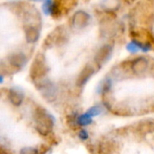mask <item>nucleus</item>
Instances as JSON below:
<instances>
[{
  "mask_svg": "<svg viewBox=\"0 0 154 154\" xmlns=\"http://www.w3.org/2000/svg\"><path fill=\"white\" fill-rule=\"evenodd\" d=\"M20 154H39V150L34 147H25L20 150Z\"/></svg>",
  "mask_w": 154,
  "mask_h": 154,
  "instance_id": "15",
  "label": "nucleus"
},
{
  "mask_svg": "<svg viewBox=\"0 0 154 154\" xmlns=\"http://www.w3.org/2000/svg\"><path fill=\"white\" fill-rule=\"evenodd\" d=\"M49 68L46 63V60L44 54H38L34 62L32 63L31 68H30V76L31 79L35 83L42 79H44L46 73L48 72Z\"/></svg>",
  "mask_w": 154,
  "mask_h": 154,
  "instance_id": "2",
  "label": "nucleus"
},
{
  "mask_svg": "<svg viewBox=\"0 0 154 154\" xmlns=\"http://www.w3.org/2000/svg\"><path fill=\"white\" fill-rule=\"evenodd\" d=\"M95 72V69L94 66H92L91 64H86L83 70L80 72L78 77L76 79V86L78 87H83L85 86L88 81L91 79V77L94 74Z\"/></svg>",
  "mask_w": 154,
  "mask_h": 154,
  "instance_id": "7",
  "label": "nucleus"
},
{
  "mask_svg": "<svg viewBox=\"0 0 154 154\" xmlns=\"http://www.w3.org/2000/svg\"><path fill=\"white\" fill-rule=\"evenodd\" d=\"M112 82L110 78H105L104 80L102 81V83L100 84V86L98 88L99 93H101L102 94H105L107 93H109L112 89Z\"/></svg>",
  "mask_w": 154,
  "mask_h": 154,
  "instance_id": "11",
  "label": "nucleus"
},
{
  "mask_svg": "<svg viewBox=\"0 0 154 154\" xmlns=\"http://www.w3.org/2000/svg\"><path fill=\"white\" fill-rule=\"evenodd\" d=\"M8 62L11 66L17 69H21L26 65L27 60L23 53H14L8 56Z\"/></svg>",
  "mask_w": 154,
  "mask_h": 154,
  "instance_id": "8",
  "label": "nucleus"
},
{
  "mask_svg": "<svg viewBox=\"0 0 154 154\" xmlns=\"http://www.w3.org/2000/svg\"><path fill=\"white\" fill-rule=\"evenodd\" d=\"M0 154H10L4 147L2 146H0Z\"/></svg>",
  "mask_w": 154,
  "mask_h": 154,
  "instance_id": "17",
  "label": "nucleus"
},
{
  "mask_svg": "<svg viewBox=\"0 0 154 154\" xmlns=\"http://www.w3.org/2000/svg\"><path fill=\"white\" fill-rule=\"evenodd\" d=\"M101 112H102L101 107H100L99 105H95V106L91 107V108L88 110L87 113H88L90 116H94V115H98V114H100V113H101Z\"/></svg>",
  "mask_w": 154,
  "mask_h": 154,
  "instance_id": "16",
  "label": "nucleus"
},
{
  "mask_svg": "<svg viewBox=\"0 0 154 154\" xmlns=\"http://www.w3.org/2000/svg\"><path fill=\"white\" fill-rule=\"evenodd\" d=\"M91 17L88 13H86L84 10H78L76 11L72 18V25L73 28L77 30L85 29L90 23Z\"/></svg>",
  "mask_w": 154,
  "mask_h": 154,
  "instance_id": "5",
  "label": "nucleus"
},
{
  "mask_svg": "<svg viewBox=\"0 0 154 154\" xmlns=\"http://www.w3.org/2000/svg\"><path fill=\"white\" fill-rule=\"evenodd\" d=\"M8 99L15 106H20L24 101V94L17 89H10L8 93Z\"/></svg>",
  "mask_w": 154,
  "mask_h": 154,
  "instance_id": "10",
  "label": "nucleus"
},
{
  "mask_svg": "<svg viewBox=\"0 0 154 154\" xmlns=\"http://www.w3.org/2000/svg\"><path fill=\"white\" fill-rule=\"evenodd\" d=\"M29 1H34V2H39V1H45V0H29Z\"/></svg>",
  "mask_w": 154,
  "mask_h": 154,
  "instance_id": "19",
  "label": "nucleus"
},
{
  "mask_svg": "<svg viewBox=\"0 0 154 154\" xmlns=\"http://www.w3.org/2000/svg\"><path fill=\"white\" fill-rule=\"evenodd\" d=\"M53 5H54V2L52 1V0H45V1H44V4H43L42 8H43V12L46 16L51 15Z\"/></svg>",
  "mask_w": 154,
  "mask_h": 154,
  "instance_id": "13",
  "label": "nucleus"
},
{
  "mask_svg": "<svg viewBox=\"0 0 154 154\" xmlns=\"http://www.w3.org/2000/svg\"><path fill=\"white\" fill-rule=\"evenodd\" d=\"M2 83H3V76L0 75V84H2Z\"/></svg>",
  "mask_w": 154,
  "mask_h": 154,
  "instance_id": "18",
  "label": "nucleus"
},
{
  "mask_svg": "<svg viewBox=\"0 0 154 154\" xmlns=\"http://www.w3.org/2000/svg\"><path fill=\"white\" fill-rule=\"evenodd\" d=\"M113 54V47L112 45H102L94 55V63L100 68L104 65L112 57Z\"/></svg>",
  "mask_w": 154,
  "mask_h": 154,
  "instance_id": "4",
  "label": "nucleus"
},
{
  "mask_svg": "<svg viewBox=\"0 0 154 154\" xmlns=\"http://www.w3.org/2000/svg\"><path fill=\"white\" fill-rule=\"evenodd\" d=\"M102 6L107 10H113L119 7L118 0H103Z\"/></svg>",
  "mask_w": 154,
  "mask_h": 154,
  "instance_id": "12",
  "label": "nucleus"
},
{
  "mask_svg": "<svg viewBox=\"0 0 154 154\" xmlns=\"http://www.w3.org/2000/svg\"><path fill=\"white\" fill-rule=\"evenodd\" d=\"M36 88L40 91L45 99L49 102H53L56 98V89L52 82L46 79H42L38 82H35Z\"/></svg>",
  "mask_w": 154,
  "mask_h": 154,
  "instance_id": "3",
  "label": "nucleus"
},
{
  "mask_svg": "<svg viewBox=\"0 0 154 154\" xmlns=\"http://www.w3.org/2000/svg\"><path fill=\"white\" fill-rule=\"evenodd\" d=\"M150 71H151V72H153V74H154V64L151 66V70H150Z\"/></svg>",
  "mask_w": 154,
  "mask_h": 154,
  "instance_id": "20",
  "label": "nucleus"
},
{
  "mask_svg": "<svg viewBox=\"0 0 154 154\" xmlns=\"http://www.w3.org/2000/svg\"><path fill=\"white\" fill-rule=\"evenodd\" d=\"M26 40L28 44H35L38 41L40 37V32L38 28L33 26H29L25 30Z\"/></svg>",
  "mask_w": 154,
  "mask_h": 154,
  "instance_id": "9",
  "label": "nucleus"
},
{
  "mask_svg": "<svg viewBox=\"0 0 154 154\" xmlns=\"http://www.w3.org/2000/svg\"><path fill=\"white\" fill-rule=\"evenodd\" d=\"M34 120L35 123V129L39 134L47 136L52 132L54 121L53 116L47 112L45 109L43 107H37L34 112Z\"/></svg>",
  "mask_w": 154,
  "mask_h": 154,
  "instance_id": "1",
  "label": "nucleus"
},
{
  "mask_svg": "<svg viewBox=\"0 0 154 154\" xmlns=\"http://www.w3.org/2000/svg\"><path fill=\"white\" fill-rule=\"evenodd\" d=\"M130 67L131 72L136 75L144 74L149 67V60L146 57H137L130 62Z\"/></svg>",
  "mask_w": 154,
  "mask_h": 154,
  "instance_id": "6",
  "label": "nucleus"
},
{
  "mask_svg": "<svg viewBox=\"0 0 154 154\" xmlns=\"http://www.w3.org/2000/svg\"><path fill=\"white\" fill-rule=\"evenodd\" d=\"M126 49L129 53H131V54H136L139 52L140 48L139 46L137 45V44L135 43L134 40H131L127 45H126Z\"/></svg>",
  "mask_w": 154,
  "mask_h": 154,
  "instance_id": "14",
  "label": "nucleus"
}]
</instances>
